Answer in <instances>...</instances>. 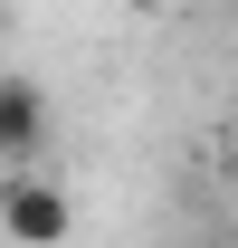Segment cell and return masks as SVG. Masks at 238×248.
<instances>
[{
	"label": "cell",
	"instance_id": "6da1fadb",
	"mask_svg": "<svg viewBox=\"0 0 238 248\" xmlns=\"http://www.w3.org/2000/svg\"><path fill=\"white\" fill-rule=\"evenodd\" d=\"M67 239H76V191L48 162L0 172V248H67Z\"/></svg>",
	"mask_w": 238,
	"mask_h": 248
},
{
	"label": "cell",
	"instance_id": "7a4b0ae2",
	"mask_svg": "<svg viewBox=\"0 0 238 248\" xmlns=\"http://www.w3.org/2000/svg\"><path fill=\"white\" fill-rule=\"evenodd\" d=\"M38 153H48V95L29 77H0V172H19Z\"/></svg>",
	"mask_w": 238,
	"mask_h": 248
},
{
	"label": "cell",
	"instance_id": "3957f363",
	"mask_svg": "<svg viewBox=\"0 0 238 248\" xmlns=\"http://www.w3.org/2000/svg\"><path fill=\"white\" fill-rule=\"evenodd\" d=\"M143 10H200V0H143Z\"/></svg>",
	"mask_w": 238,
	"mask_h": 248
}]
</instances>
